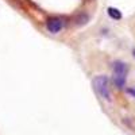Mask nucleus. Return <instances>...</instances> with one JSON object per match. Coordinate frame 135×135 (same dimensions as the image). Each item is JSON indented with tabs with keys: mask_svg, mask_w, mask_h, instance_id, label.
<instances>
[{
	"mask_svg": "<svg viewBox=\"0 0 135 135\" xmlns=\"http://www.w3.org/2000/svg\"><path fill=\"white\" fill-rule=\"evenodd\" d=\"M126 92H127L130 96L135 97V88H126Z\"/></svg>",
	"mask_w": 135,
	"mask_h": 135,
	"instance_id": "nucleus-6",
	"label": "nucleus"
},
{
	"mask_svg": "<svg viewBox=\"0 0 135 135\" xmlns=\"http://www.w3.org/2000/svg\"><path fill=\"white\" fill-rule=\"evenodd\" d=\"M107 14H108V16L111 19H114V20H120L123 18L122 11L118 9V8H115V7H108L107 8Z\"/></svg>",
	"mask_w": 135,
	"mask_h": 135,
	"instance_id": "nucleus-4",
	"label": "nucleus"
},
{
	"mask_svg": "<svg viewBox=\"0 0 135 135\" xmlns=\"http://www.w3.org/2000/svg\"><path fill=\"white\" fill-rule=\"evenodd\" d=\"M111 69H112V76L127 78L128 72H130V66H128V64H126L124 61L116 60V61H114V62L111 64Z\"/></svg>",
	"mask_w": 135,
	"mask_h": 135,
	"instance_id": "nucleus-3",
	"label": "nucleus"
},
{
	"mask_svg": "<svg viewBox=\"0 0 135 135\" xmlns=\"http://www.w3.org/2000/svg\"><path fill=\"white\" fill-rule=\"evenodd\" d=\"M92 86L95 89V92L107 101H111V83H109V78L105 74H100L96 76L93 80H92Z\"/></svg>",
	"mask_w": 135,
	"mask_h": 135,
	"instance_id": "nucleus-1",
	"label": "nucleus"
},
{
	"mask_svg": "<svg viewBox=\"0 0 135 135\" xmlns=\"http://www.w3.org/2000/svg\"><path fill=\"white\" fill-rule=\"evenodd\" d=\"M65 25H66L65 18H62L60 15H50L45 20V27H46L47 32L51 34V35L60 34L65 28Z\"/></svg>",
	"mask_w": 135,
	"mask_h": 135,
	"instance_id": "nucleus-2",
	"label": "nucleus"
},
{
	"mask_svg": "<svg viewBox=\"0 0 135 135\" xmlns=\"http://www.w3.org/2000/svg\"><path fill=\"white\" fill-rule=\"evenodd\" d=\"M132 57L135 58V49H132Z\"/></svg>",
	"mask_w": 135,
	"mask_h": 135,
	"instance_id": "nucleus-7",
	"label": "nucleus"
},
{
	"mask_svg": "<svg viewBox=\"0 0 135 135\" xmlns=\"http://www.w3.org/2000/svg\"><path fill=\"white\" fill-rule=\"evenodd\" d=\"M88 22H89V16H88L86 14H80V15H78V16L74 19V25L80 27V26L86 25Z\"/></svg>",
	"mask_w": 135,
	"mask_h": 135,
	"instance_id": "nucleus-5",
	"label": "nucleus"
}]
</instances>
